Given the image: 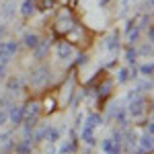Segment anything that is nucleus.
Returning <instances> with one entry per match:
<instances>
[{"mask_svg": "<svg viewBox=\"0 0 154 154\" xmlns=\"http://www.w3.org/2000/svg\"><path fill=\"white\" fill-rule=\"evenodd\" d=\"M49 80H51V66L49 64H39V66H35L33 70L29 72V76H27V82H29V86H33V88H41Z\"/></svg>", "mask_w": 154, "mask_h": 154, "instance_id": "obj_1", "label": "nucleus"}, {"mask_svg": "<svg viewBox=\"0 0 154 154\" xmlns=\"http://www.w3.org/2000/svg\"><path fill=\"white\" fill-rule=\"evenodd\" d=\"M107 119L117 121L119 125H128V111H125V101H113L107 107Z\"/></svg>", "mask_w": 154, "mask_h": 154, "instance_id": "obj_2", "label": "nucleus"}, {"mask_svg": "<svg viewBox=\"0 0 154 154\" xmlns=\"http://www.w3.org/2000/svg\"><path fill=\"white\" fill-rule=\"evenodd\" d=\"M125 111H128V117H131V119L144 117L146 115V101H144V97H138V99L130 101L125 105Z\"/></svg>", "mask_w": 154, "mask_h": 154, "instance_id": "obj_3", "label": "nucleus"}, {"mask_svg": "<svg viewBox=\"0 0 154 154\" xmlns=\"http://www.w3.org/2000/svg\"><path fill=\"white\" fill-rule=\"evenodd\" d=\"M74 56H76V51H74V48H72L70 43L60 41L58 45H56V58H58V62H62V64H70L72 60H74Z\"/></svg>", "mask_w": 154, "mask_h": 154, "instance_id": "obj_4", "label": "nucleus"}, {"mask_svg": "<svg viewBox=\"0 0 154 154\" xmlns=\"http://www.w3.org/2000/svg\"><path fill=\"white\" fill-rule=\"evenodd\" d=\"M6 113H8V121H11L14 128H19L25 119V105H14V103H11V105L6 107Z\"/></svg>", "mask_w": 154, "mask_h": 154, "instance_id": "obj_5", "label": "nucleus"}, {"mask_svg": "<svg viewBox=\"0 0 154 154\" xmlns=\"http://www.w3.org/2000/svg\"><path fill=\"white\" fill-rule=\"evenodd\" d=\"M6 95H17V93H21L25 86V78L21 74H11V76H6Z\"/></svg>", "mask_w": 154, "mask_h": 154, "instance_id": "obj_6", "label": "nucleus"}, {"mask_svg": "<svg viewBox=\"0 0 154 154\" xmlns=\"http://www.w3.org/2000/svg\"><path fill=\"white\" fill-rule=\"evenodd\" d=\"M49 49H51V41H49V39H39V43L31 49V51H33V60H35V62H43V60L48 58Z\"/></svg>", "mask_w": 154, "mask_h": 154, "instance_id": "obj_7", "label": "nucleus"}, {"mask_svg": "<svg viewBox=\"0 0 154 154\" xmlns=\"http://www.w3.org/2000/svg\"><path fill=\"white\" fill-rule=\"evenodd\" d=\"M136 148L142 150L144 154H152V150H154V136L148 134V131H144L142 136H138V146H136Z\"/></svg>", "mask_w": 154, "mask_h": 154, "instance_id": "obj_8", "label": "nucleus"}, {"mask_svg": "<svg viewBox=\"0 0 154 154\" xmlns=\"http://www.w3.org/2000/svg\"><path fill=\"white\" fill-rule=\"evenodd\" d=\"M134 78H138V68L136 66H123V68L117 70V82L125 84L130 80H134Z\"/></svg>", "mask_w": 154, "mask_h": 154, "instance_id": "obj_9", "label": "nucleus"}, {"mask_svg": "<svg viewBox=\"0 0 154 154\" xmlns=\"http://www.w3.org/2000/svg\"><path fill=\"white\" fill-rule=\"evenodd\" d=\"M37 11H39V8H37V0H23L21 6H19V12H21L23 19H31V17H35Z\"/></svg>", "mask_w": 154, "mask_h": 154, "instance_id": "obj_10", "label": "nucleus"}, {"mask_svg": "<svg viewBox=\"0 0 154 154\" xmlns=\"http://www.w3.org/2000/svg\"><path fill=\"white\" fill-rule=\"evenodd\" d=\"M78 150V138H76V131H70V140H66V142L60 146V154H74Z\"/></svg>", "mask_w": 154, "mask_h": 154, "instance_id": "obj_11", "label": "nucleus"}, {"mask_svg": "<svg viewBox=\"0 0 154 154\" xmlns=\"http://www.w3.org/2000/svg\"><path fill=\"white\" fill-rule=\"evenodd\" d=\"M39 39H41V37L37 35V33H33V31H25L19 43H21V48H25V49H33L37 43H39Z\"/></svg>", "mask_w": 154, "mask_h": 154, "instance_id": "obj_12", "label": "nucleus"}, {"mask_svg": "<svg viewBox=\"0 0 154 154\" xmlns=\"http://www.w3.org/2000/svg\"><path fill=\"white\" fill-rule=\"evenodd\" d=\"M12 152L14 154H33V142H31V138H23V140L14 142Z\"/></svg>", "mask_w": 154, "mask_h": 154, "instance_id": "obj_13", "label": "nucleus"}, {"mask_svg": "<svg viewBox=\"0 0 154 154\" xmlns=\"http://www.w3.org/2000/svg\"><path fill=\"white\" fill-rule=\"evenodd\" d=\"M14 12H17V6H14V0H4L0 4V17L4 21H11L14 19Z\"/></svg>", "mask_w": 154, "mask_h": 154, "instance_id": "obj_14", "label": "nucleus"}, {"mask_svg": "<svg viewBox=\"0 0 154 154\" xmlns=\"http://www.w3.org/2000/svg\"><path fill=\"white\" fill-rule=\"evenodd\" d=\"M82 125H84V128H88V130H95L97 131L101 125H103V117H101L99 113H88Z\"/></svg>", "mask_w": 154, "mask_h": 154, "instance_id": "obj_15", "label": "nucleus"}, {"mask_svg": "<svg viewBox=\"0 0 154 154\" xmlns=\"http://www.w3.org/2000/svg\"><path fill=\"white\" fill-rule=\"evenodd\" d=\"M78 140L80 142H84L86 146H95L97 144V138H95V130H88V128H84L80 130V136H78Z\"/></svg>", "mask_w": 154, "mask_h": 154, "instance_id": "obj_16", "label": "nucleus"}, {"mask_svg": "<svg viewBox=\"0 0 154 154\" xmlns=\"http://www.w3.org/2000/svg\"><path fill=\"white\" fill-rule=\"evenodd\" d=\"M105 48L109 49V51H119V48H121V41H119V31H115V33H111V35L105 39Z\"/></svg>", "mask_w": 154, "mask_h": 154, "instance_id": "obj_17", "label": "nucleus"}, {"mask_svg": "<svg viewBox=\"0 0 154 154\" xmlns=\"http://www.w3.org/2000/svg\"><path fill=\"white\" fill-rule=\"evenodd\" d=\"M113 91V80H105V82L97 84V99H107Z\"/></svg>", "mask_w": 154, "mask_h": 154, "instance_id": "obj_18", "label": "nucleus"}, {"mask_svg": "<svg viewBox=\"0 0 154 154\" xmlns=\"http://www.w3.org/2000/svg\"><path fill=\"white\" fill-rule=\"evenodd\" d=\"M123 60H125V64L128 66H138V51L134 45H128L125 51H123Z\"/></svg>", "mask_w": 154, "mask_h": 154, "instance_id": "obj_19", "label": "nucleus"}, {"mask_svg": "<svg viewBox=\"0 0 154 154\" xmlns=\"http://www.w3.org/2000/svg\"><path fill=\"white\" fill-rule=\"evenodd\" d=\"M60 138H62V131H60L56 125H49L48 136H45V142H48L49 146H56V144L60 142Z\"/></svg>", "mask_w": 154, "mask_h": 154, "instance_id": "obj_20", "label": "nucleus"}, {"mask_svg": "<svg viewBox=\"0 0 154 154\" xmlns=\"http://www.w3.org/2000/svg\"><path fill=\"white\" fill-rule=\"evenodd\" d=\"M138 72H140V76H144V78H152L154 64L148 60V62H144V64H140V66H138Z\"/></svg>", "mask_w": 154, "mask_h": 154, "instance_id": "obj_21", "label": "nucleus"}, {"mask_svg": "<svg viewBox=\"0 0 154 154\" xmlns=\"http://www.w3.org/2000/svg\"><path fill=\"white\" fill-rule=\"evenodd\" d=\"M136 51H138V56H146V58L150 60V58H152V41L142 43L140 48H136Z\"/></svg>", "mask_w": 154, "mask_h": 154, "instance_id": "obj_22", "label": "nucleus"}, {"mask_svg": "<svg viewBox=\"0 0 154 154\" xmlns=\"http://www.w3.org/2000/svg\"><path fill=\"white\" fill-rule=\"evenodd\" d=\"M136 88H138V93H140V95H144V93H152V78H144Z\"/></svg>", "mask_w": 154, "mask_h": 154, "instance_id": "obj_23", "label": "nucleus"}, {"mask_svg": "<svg viewBox=\"0 0 154 154\" xmlns=\"http://www.w3.org/2000/svg\"><path fill=\"white\" fill-rule=\"evenodd\" d=\"M74 64L78 66V68H82V66H86L88 64V54H78V56H74Z\"/></svg>", "mask_w": 154, "mask_h": 154, "instance_id": "obj_24", "label": "nucleus"}, {"mask_svg": "<svg viewBox=\"0 0 154 154\" xmlns=\"http://www.w3.org/2000/svg\"><path fill=\"white\" fill-rule=\"evenodd\" d=\"M138 97H142L140 93H138V88H131V91H128V95H125V103H130V101L138 99Z\"/></svg>", "mask_w": 154, "mask_h": 154, "instance_id": "obj_25", "label": "nucleus"}, {"mask_svg": "<svg viewBox=\"0 0 154 154\" xmlns=\"http://www.w3.org/2000/svg\"><path fill=\"white\" fill-rule=\"evenodd\" d=\"M8 123V113H6V109L4 107H0V128L2 125H6Z\"/></svg>", "mask_w": 154, "mask_h": 154, "instance_id": "obj_26", "label": "nucleus"}, {"mask_svg": "<svg viewBox=\"0 0 154 154\" xmlns=\"http://www.w3.org/2000/svg\"><path fill=\"white\" fill-rule=\"evenodd\" d=\"M8 74V64L6 62H0V80H4Z\"/></svg>", "mask_w": 154, "mask_h": 154, "instance_id": "obj_27", "label": "nucleus"}, {"mask_svg": "<svg viewBox=\"0 0 154 154\" xmlns=\"http://www.w3.org/2000/svg\"><path fill=\"white\" fill-rule=\"evenodd\" d=\"M4 37H6V25H4L2 21H0V41H2Z\"/></svg>", "mask_w": 154, "mask_h": 154, "instance_id": "obj_28", "label": "nucleus"}, {"mask_svg": "<svg viewBox=\"0 0 154 154\" xmlns=\"http://www.w3.org/2000/svg\"><path fill=\"white\" fill-rule=\"evenodd\" d=\"M99 4H101V6H107V4H109V0H99Z\"/></svg>", "mask_w": 154, "mask_h": 154, "instance_id": "obj_29", "label": "nucleus"}, {"mask_svg": "<svg viewBox=\"0 0 154 154\" xmlns=\"http://www.w3.org/2000/svg\"><path fill=\"white\" fill-rule=\"evenodd\" d=\"M0 154H6V152H4V150H0Z\"/></svg>", "mask_w": 154, "mask_h": 154, "instance_id": "obj_30", "label": "nucleus"}, {"mask_svg": "<svg viewBox=\"0 0 154 154\" xmlns=\"http://www.w3.org/2000/svg\"><path fill=\"white\" fill-rule=\"evenodd\" d=\"M123 2H131V0H123Z\"/></svg>", "mask_w": 154, "mask_h": 154, "instance_id": "obj_31", "label": "nucleus"}]
</instances>
